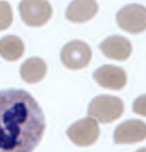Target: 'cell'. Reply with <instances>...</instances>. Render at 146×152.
<instances>
[{
	"mask_svg": "<svg viewBox=\"0 0 146 152\" xmlns=\"http://www.w3.org/2000/svg\"><path fill=\"white\" fill-rule=\"evenodd\" d=\"M44 131V112L28 91H0V152H32Z\"/></svg>",
	"mask_w": 146,
	"mask_h": 152,
	"instance_id": "obj_1",
	"label": "cell"
},
{
	"mask_svg": "<svg viewBox=\"0 0 146 152\" xmlns=\"http://www.w3.org/2000/svg\"><path fill=\"white\" fill-rule=\"evenodd\" d=\"M123 113L121 99L110 95H99L88 106V115L101 124H108L119 119Z\"/></svg>",
	"mask_w": 146,
	"mask_h": 152,
	"instance_id": "obj_2",
	"label": "cell"
},
{
	"mask_svg": "<svg viewBox=\"0 0 146 152\" xmlns=\"http://www.w3.org/2000/svg\"><path fill=\"white\" fill-rule=\"evenodd\" d=\"M19 13L21 20L27 26L39 27L50 20L52 7L47 0H21Z\"/></svg>",
	"mask_w": 146,
	"mask_h": 152,
	"instance_id": "obj_3",
	"label": "cell"
},
{
	"mask_svg": "<svg viewBox=\"0 0 146 152\" xmlns=\"http://www.w3.org/2000/svg\"><path fill=\"white\" fill-rule=\"evenodd\" d=\"M91 59V50L89 45L82 40H71L66 43L61 51V61L63 65L71 70L85 68Z\"/></svg>",
	"mask_w": 146,
	"mask_h": 152,
	"instance_id": "obj_4",
	"label": "cell"
},
{
	"mask_svg": "<svg viewBox=\"0 0 146 152\" xmlns=\"http://www.w3.org/2000/svg\"><path fill=\"white\" fill-rule=\"evenodd\" d=\"M116 23L126 32H144L146 30V7L139 4L126 5L116 13Z\"/></svg>",
	"mask_w": 146,
	"mask_h": 152,
	"instance_id": "obj_5",
	"label": "cell"
},
{
	"mask_svg": "<svg viewBox=\"0 0 146 152\" xmlns=\"http://www.w3.org/2000/svg\"><path fill=\"white\" fill-rule=\"evenodd\" d=\"M66 135L77 146H90L97 140L100 135L99 124L91 116L83 118L68 128Z\"/></svg>",
	"mask_w": 146,
	"mask_h": 152,
	"instance_id": "obj_6",
	"label": "cell"
},
{
	"mask_svg": "<svg viewBox=\"0 0 146 152\" xmlns=\"http://www.w3.org/2000/svg\"><path fill=\"white\" fill-rule=\"evenodd\" d=\"M116 144H134L146 139V124L141 120H127L120 124L114 131Z\"/></svg>",
	"mask_w": 146,
	"mask_h": 152,
	"instance_id": "obj_7",
	"label": "cell"
},
{
	"mask_svg": "<svg viewBox=\"0 0 146 152\" xmlns=\"http://www.w3.org/2000/svg\"><path fill=\"white\" fill-rule=\"evenodd\" d=\"M94 80L97 82L99 86L107 89L119 90L126 86L127 76L123 69L115 66V65H102L96 69L93 74Z\"/></svg>",
	"mask_w": 146,
	"mask_h": 152,
	"instance_id": "obj_8",
	"label": "cell"
},
{
	"mask_svg": "<svg viewBox=\"0 0 146 152\" xmlns=\"http://www.w3.org/2000/svg\"><path fill=\"white\" fill-rule=\"evenodd\" d=\"M100 49L106 57L115 61H125L132 53L131 42L122 36H110L106 38L100 44Z\"/></svg>",
	"mask_w": 146,
	"mask_h": 152,
	"instance_id": "obj_9",
	"label": "cell"
},
{
	"mask_svg": "<svg viewBox=\"0 0 146 152\" xmlns=\"http://www.w3.org/2000/svg\"><path fill=\"white\" fill-rule=\"evenodd\" d=\"M99 5L95 0H72L65 11V18L72 23H85L95 17Z\"/></svg>",
	"mask_w": 146,
	"mask_h": 152,
	"instance_id": "obj_10",
	"label": "cell"
},
{
	"mask_svg": "<svg viewBox=\"0 0 146 152\" xmlns=\"http://www.w3.org/2000/svg\"><path fill=\"white\" fill-rule=\"evenodd\" d=\"M46 63L39 57L27 58L20 66V76L26 83L40 82L46 75Z\"/></svg>",
	"mask_w": 146,
	"mask_h": 152,
	"instance_id": "obj_11",
	"label": "cell"
},
{
	"mask_svg": "<svg viewBox=\"0 0 146 152\" xmlns=\"http://www.w3.org/2000/svg\"><path fill=\"white\" fill-rule=\"evenodd\" d=\"M25 51V45L18 36H5L0 39V56L8 61L13 62L19 59Z\"/></svg>",
	"mask_w": 146,
	"mask_h": 152,
	"instance_id": "obj_12",
	"label": "cell"
},
{
	"mask_svg": "<svg viewBox=\"0 0 146 152\" xmlns=\"http://www.w3.org/2000/svg\"><path fill=\"white\" fill-rule=\"evenodd\" d=\"M13 20L12 7L7 1L0 0V31L8 28Z\"/></svg>",
	"mask_w": 146,
	"mask_h": 152,
	"instance_id": "obj_13",
	"label": "cell"
},
{
	"mask_svg": "<svg viewBox=\"0 0 146 152\" xmlns=\"http://www.w3.org/2000/svg\"><path fill=\"white\" fill-rule=\"evenodd\" d=\"M133 112H135L139 115L146 116V95H141L137 97L133 102Z\"/></svg>",
	"mask_w": 146,
	"mask_h": 152,
	"instance_id": "obj_14",
	"label": "cell"
},
{
	"mask_svg": "<svg viewBox=\"0 0 146 152\" xmlns=\"http://www.w3.org/2000/svg\"><path fill=\"white\" fill-rule=\"evenodd\" d=\"M137 152H146V147H142V148H140V150H138Z\"/></svg>",
	"mask_w": 146,
	"mask_h": 152,
	"instance_id": "obj_15",
	"label": "cell"
}]
</instances>
